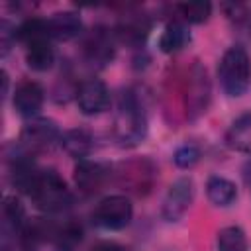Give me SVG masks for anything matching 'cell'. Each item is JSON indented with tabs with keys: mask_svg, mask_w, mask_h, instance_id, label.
Here are the masks:
<instances>
[{
	"mask_svg": "<svg viewBox=\"0 0 251 251\" xmlns=\"http://www.w3.org/2000/svg\"><path fill=\"white\" fill-rule=\"evenodd\" d=\"M218 78L224 92L231 98H239L251 84V57L241 45H231L220 59Z\"/></svg>",
	"mask_w": 251,
	"mask_h": 251,
	"instance_id": "4",
	"label": "cell"
},
{
	"mask_svg": "<svg viewBox=\"0 0 251 251\" xmlns=\"http://www.w3.org/2000/svg\"><path fill=\"white\" fill-rule=\"evenodd\" d=\"M175 8L182 16V20L184 22H190V24H202L212 14V4L210 2H202V0H196V2H180Z\"/></svg>",
	"mask_w": 251,
	"mask_h": 251,
	"instance_id": "23",
	"label": "cell"
},
{
	"mask_svg": "<svg viewBox=\"0 0 251 251\" xmlns=\"http://www.w3.org/2000/svg\"><path fill=\"white\" fill-rule=\"evenodd\" d=\"M82 226L78 222H67L53 231V241L59 251H73L82 241Z\"/></svg>",
	"mask_w": 251,
	"mask_h": 251,
	"instance_id": "20",
	"label": "cell"
},
{
	"mask_svg": "<svg viewBox=\"0 0 251 251\" xmlns=\"http://www.w3.org/2000/svg\"><path fill=\"white\" fill-rule=\"evenodd\" d=\"M194 200V180L190 176H180L176 178L165 198H163V206H161V216L165 222H178L190 208Z\"/></svg>",
	"mask_w": 251,
	"mask_h": 251,
	"instance_id": "9",
	"label": "cell"
},
{
	"mask_svg": "<svg viewBox=\"0 0 251 251\" xmlns=\"http://www.w3.org/2000/svg\"><path fill=\"white\" fill-rule=\"evenodd\" d=\"M27 196L31 198L35 208L45 214L65 212L73 204V194H71L67 182L53 169H39Z\"/></svg>",
	"mask_w": 251,
	"mask_h": 251,
	"instance_id": "3",
	"label": "cell"
},
{
	"mask_svg": "<svg viewBox=\"0 0 251 251\" xmlns=\"http://www.w3.org/2000/svg\"><path fill=\"white\" fill-rule=\"evenodd\" d=\"M149 31H151V18L147 14H143V12H127L118 20L114 35L122 43L139 47L145 41V37L149 35Z\"/></svg>",
	"mask_w": 251,
	"mask_h": 251,
	"instance_id": "12",
	"label": "cell"
},
{
	"mask_svg": "<svg viewBox=\"0 0 251 251\" xmlns=\"http://www.w3.org/2000/svg\"><path fill=\"white\" fill-rule=\"evenodd\" d=\"M112 104L110 90L100 78H86L76 88V106L84 116H98Z\"/></svg>",
	"mask_w": 251,
	"mask_h": 251,
	"instance_id": "10",
	"label": "cell"
},
{
	"mask_svg": "<svg viewBox=\"0 0 251 251\" xmlns=\"http://www.w3.org/2000/svg\"><path fill=\"white\" fill-rule=\"evenodd\" d=\"M206 196L208 200L218 208H227L237 198V186L226 176H210L206 182Z\"/></svg>",
	"mask_w": 251,
	"mask_h": 251,
	"instance_id": "17",
	"label": "cell"
},
{
	"mask_svg": "<svg viewBox=\"0 0 251 251\" xmlns=\"http://www.w3.org/2000/svg\"><path fill=\"white\" fill-rule=\"evenodd\" d=\"M2 218H4V224L6 226H10L16 233H20V229L25 224V210H24V204L20 202L18 196H6L4 198Z\"/></svg>",
	"mask_w": 251,
	"mask_h": 251,
	"instance_id": "22",
	"label": "cell"
},
{
	"mask_svg": "<svg viewBox=\"0 0 251 251\" xmlns=\"http://www.w3.org/2000/svg\"><path fill=\"white\" fill-rule=\"evenodd\" d=\"M59 145L75 159H86L94 149V135L86 127H73L61 135Z\"/></svg>",
	"mask_w": 251,
	"mask_h": 251,
	"instance_id": "16",
	"label": "cell"
},
{
	"mask_svg": "<svg viewBox=\"0 0 251 251\" xmlns=\"http://www.w3.org/2000/svg\"><path fill=\"white\" fill-rule=\"evenodd\" d=\"M147 135V112L135 88H126L118 96L114 137L122 147H135Z\"/></svg>",
	"mask_w": 251,
	"mask_h": 251,
	"instance_id": "2",
	"label": "cell"
},
{
	"mask_svg": "<svg viewBox=\"0 0 251 251\" xmlns=\"http://www.w3.org/2000/svg\"><path fill=\"white\" fill-rule=\"evenodd\" d=\"M243 180H245V184L251 192V159L245 161V165H243Z\"/></svg>",
	"mask_w": 251,
	"mask_h": 251,
	"instance_id": "26",
	"label": "cell"
},
{
	"mask_svg": "<svg viewBox=\"0 0 251 251\" xmlns=\"http://www.w3.org/2000/svg\"><path fill=\"white\" fill-rule=\"evenodd\" d=\"M188 41H190V33H188V29L184 27V24L173 20V22H169V24L163 27V31H161L157 43H159V49H161L163 53L173 55V53H178L180 49H184V45H186Z\"/></svg>",
	"mask_w": 251,
	"mask_h": 251,
	"instance_id": "19",
	"label": "cell"
},
{
	"mask_svg": "<svg viewBox=\"0 0 251 251\" xmlns=\"http://www.w3.org/2000/svg\"><path fill=\"white\" fill-rule=\"evenodd\" d=\"M61 131L57 127V124L53 120L47 118H35L29 124L24 126L20 139L16 143V149H20L22 153L35 157L39 153L49 151L55 143L61 141Z\"/></svg>",
	"mask_w": 251,
	"mask_h": 251,
	"instance_id": "6",
	"label": "cell"
},
{
	"mask_svg": "<svg viewBox=\"0 0 251 251\" xmlns=\"http://www.w3.org/2000/svg\"><path fill=\"white\" fill-rule=\"evenodd\" d=\"M90 251H126L122 245H118V243H114V241H100V243H96Z\"/></svg>",
	"mask_w": 251,
	"mask_h": 251,
	"instance_id": "25",
	"label": "cell"
},
{
	"mask_svg": "<svg viewBox=\"0 0 251 251\" xmlns=\"http://www.w3.org/2000/svg\"><path fill=\"white\" fill-rule=\"evenodd\" d=\"M14 110L22 118H35L45 102V90L35 80H22L14 90Z\"/></svg>",
	"mask_w": 251,
	"mask_h": 251,
	"instance_id": "13",
	"label": "cell"
},
{
	"mask_svg": "<svg viewBox=\"0 0 251 251\" xmlns=\"http://www.w3.org/2000/svg\"><path fill=\"white\" fill-rule=\"evenodd\" d=\"M47 22V35L57 41H71L82 33V20L80 14L73 10L55 12Z\"/></svg>",
	"mask_w": 251,
	"mask_h": 251,
	"instance_id": "14",
	"label": "cell"
},
{
	"mask_svg": "<svg viewBox=\"0 0 251 251\" xmlns=\"http://www.w3.org/2000/svg\"><path fill=\"white\" fill-rule=\"evenodd\" d=\"M171 80H173L175 92H178L176 98L180 100V108L188 122L196 120L208 110L212 90H210L208 73L202 67V63L192 61L186 69L175 71V76Z\"/></svg>",
	"mask_w": 251,
	"mask_h": 251,
	"instance_id": "1",
	"label": "cell"
},
{
	"mask_svg": "<svg viewBox=\"0 0 251 251\" xmlns=\"http://www.w3.org/2000/svg\"><path fill=\"white\" fill-rule=\"evenodd\" d=\"M25 63L31 71L45 73L55 63V49L51 45V37L47 33L37 35L25 43Z\"/></svg>",
	"mask_w": 251,
	"mask_h": 251,
	"instance_id": "15",
	"label": "cell"
},
{
	"mask_svg": "<svg viewBox=\"0 0 251 251\" xmlns=\"http://www.w3.org/2000/svg\"><path fill=\"white\" fill-rule=\"evenodd\" d=\"M73 178H75L76 188L82 194H96L104 186V182L110 178V167H106L98 161L80 159L75 165Z\"/></svg>",
	"mask_w": 251,
	"mask_h": 251,
	"instance_id": "11",
	"label": "cell"
},
{
	"mask_svg": "<svg viewBox=\"0 0 251 251\" xmlns=\"http://www.w3.org/2000/svg\"><path fill=\"white\" fill-rule=\"evenodd\" d=\"M200 149L194 145V143H184V145H180L176 151H175V155H173V161H175V165L176 167H180V169H192L198 161H200Z\"/></svg>",
	"mask_w": 251,
	"mask_h": 251,
	"instance_id": "24",
	"label": "cell"
},
{
	"mask_svg": "<svg viewBox=\"0 0 251 251\" xmlns=\"http://www.w3.org/2000/svg\"><path fill=\"white\" fill-rule=\"evenodd\" d=\"M2 82H4V88H2V94L6 96V94H8V75H6V71H2Z\"/></svg>",
	"mask_w": 251,
	"mask_h": 251,
	"instance_id": "28",
	"label": "cell"
},
{
	"mask_svg": "<svg viewBox=\"0 0 251 251\" xmlns=\"http://www.w3.org/2000/svg\"><path fill=\"white\" fill-rule=\"evenodd\" d=\"M243 24H245V29H247V35H249V39H251V10H247V16H245V20H243Z\"/></svg>",
	"mask_w": 251,
	"mask_h": 251,
	"instance_id": "27",
	"label": "cell"
},
{
	"mask_svg": "<svg viewBox=\"0 0 251 251\" xmlns=\"http://www.w3.org/2000/svg\"><path fill=\"white\" fill-rule=\"evenodd\" d=\"M227 147L251 155V112L241 114L226 131Z\"/></svg>",
	"mask_w": 251,
	"mask_h": 251,
	"instance_id": "18",
	"label": "cell"
},
{
	"mask_svg": "<svg viewBox=\"0 0 251 251\" xmlns=\"http://www.w3.org/2000/svg\"><path fill=\"white\" fill-rule=\"evenodd\" d=\"M218 251H247V237L239 226H227L218 231Z\"/></svg>",
	"mask_w": 251,
	"mask_h": 251,
	"instance_id": "21",
	"label": "cell"
},
{
	"mask_svg": "<svg viewBox=\"0 0 251 251\" xmlns=\"http://www.w3.org/2000/svg\"><path fill=\"white\" fill-rule=\"evenodd\" d=\"M114 33L104 27V25H96L92 27L84 39H82V59L96 69L106 67L114 55H116V41H114Z\"/></svg>",
	"mask_w": 251,
	"mask_h": 251,
	"instance_id": "8",
	"label": "cell"
},
{
	"mask_svg": "<svg viewBox=\"0 0 251 251\" xmlns=\"http://www.w3.org/2000/svg\"><path fill=\"white\" fill-rule=\"evenodd\" d=\"M131 218H133V206L129 198L122 194L106 196L92 210V224L108 231H120L127 227Z\"/></svg>",
	"mask_w": 251,
	"mask_h": 251,
	"instance_id": "7",
	"label": "cell"
},
{
	"mask_svg": "<svg viewBox=\"0 0 251 251\" xmlns=\"http://www.w3.org/2000/svg\"><path fill=\"white\" fill-rule=\"evenodd\" d=\"M157 175L155 163L147 157L129 159L116 167V182L135 196H147L155 186Z\"/></svg>",
	"mask_w": 251,
	"mask_h": 251,
	"instance_id": "5",
	"label": "cell"
}]
</instances>
